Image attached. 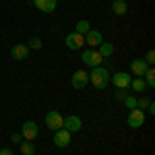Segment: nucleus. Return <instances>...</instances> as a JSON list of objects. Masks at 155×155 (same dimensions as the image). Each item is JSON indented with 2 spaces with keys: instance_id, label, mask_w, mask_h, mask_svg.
Listing matches in <instances>:
<instances>
[{
  "instance_id": "6e6552de",
  "label": "nucleus",
  "mask_w": 155,
  "mask_h": 155,
  "mask_svg": "<svg viewBox=\"0 0 155 155\" xmlns=\"http://www.w3.org/2000/svg\"><path fill=\"white\" fill-rule=\"evenodd\" d=\"M62 122H64V116L60 114V112H48L46 114V126H48L50 130H58V128H62Z\"/></svg>"
},
{
  "instance_id": "c85d7f7f",
  "label": "nucleus",
  "mask_w": 155,
  "mask_h": 155,
  "mask_svg": "<svg viewBox=\"0 0 155 155\" xmlns=\"http://www.w3.org/2000/svg\"><path fill=\"white\" fill-rule=\"evenodd\" d=\"M110 2H114V0H110Z\"/></svg>"
},
{
  "instance_id": "b1692460",
  "label": "nucleus",
  "mask_w": 155,
  "mask_h": 155,
  "mask_svg": "<svg viewBox=\"0 0 155 155\" xmlns=\"http://www.w3.org/2000/svg\"><path fill=\"white\" fill-rule=\"evenodd\" d=\"M145 62H147L149 66H153V64H155V52H153V50H149V52H147V56H145Z\"/></svg>"
},
{
  "instance_id": "39448f33",
  "label": "nucleus",
  "mask_w": 155,
  "mask_h": 155,
  "mask_svg": "<svg viewBox=\"0 0 155 155\" xmlns=\"http://www.w3.org/2000/svg\"><path fill=\"white\" fill-rule=\"evenodd\" d=\"M145 112L143 110H139V107H134V110H130L128 112V118H126V122H128V126L130 128H141L145 124Z\"/></svg>"
},
{
  "instance_id": "1a4fd4ad",
  "label": "nucleus",
  "mask_w": 155,
  "mask_h": 155,
  "mask_svg": "<svg viewBox=\"0 0 155 155\" xmlns=\"http://www.w3.org/2000/svg\"><path fill=\"white\" fill-rule=\"evenodd\" d=\"M66 48L68 50H83L85 46V35H79V33H68L66 39H64Z\"/></svg>"
},
{
  "instance_id": "f8f14e48",
  "label": "nucleus",
  "mask_w": 155,
  "mask_h": 155,
  "mask_svg": "<svg viewBox=\"0 0 155 155\" xmlns=\"http://www.w3.org/2000/svg\"><path fill=\"white\" fill-rule=\"evenodd\" d=\"M101 41H104V37H101V33L95 31V29H89V31L85 33V46H91V48L95 50Z\"/></svg>"
},
{
  "instance_id": "ddd939ff",
  "label": "nucleus",
  "mask_w": 155,
  "mask_h": 155,
  "mask_svg": "<svg viewBox=\"0 0 155 155\" xmlns=\"http://www.w3.org/2000/svg\"><path fill=\"white\" fill-rule=\"evenodd\" d=\"M31 2H33V6L37 11H41V12H54L56 6H58L56 0H31Z\"/></svg>"
},
{
  "instance_id": "bb28decb",
  "label": "nucleus",
  "mask_w": 155,
  "mask_h": 155,
  "mask_svg": "<svg viewBox=\"0 0 155 155\" xmlns=\"http://www.w3.org/2000/svg\"><path fill=\"white\" fill-rule=\"evenodd\" d=\"M145 112H149V114H155V106H153V101H151V104H149V107H147V110H145Z\"/></svg>"
},
{
  "instance_id": "2eb2a0df",
  "label": "nucleus",
  "mask_w": 155,
  "mask_h": 155,
  "mask_svg": "<svg viewBox=\"0 0 155 155\" xmlns=\"http://www.w3.org/2000/svg\"><path fill=\"white\" fill-rule=\"evenodd\" d=\"M112 12H116L118 17H124V15L128 12L126 0H114V2H112Z\"/></svg>"
},
{
  "instance_id": "5701e85b",
  "label": "nucleus",
  "mask_w": 155,
  "mask_h": 155,
  "mask_svg": "<svg viewBox=\"0 0 155 155\" xmlns=\"http://www.w3.org/2000/svg\"><path fill=\"white\" fill-rule=\"evenodd\" d=\"M124 104H126V107H128V110H134V107H137V97H134V95H126Z\"/></svg>"
},
{
  "instance_id": "f03ea898",
  "label": "nucleus",
  "mask_w": 155,
  "mask_h": 155,
  "mask_svg": "<svg viewBox=\"0 0 155 155\" xmlns=\"http://www.w3.org/2000/svg\"><path fill=\"white\" fill-rule=\"evenodd\" d=\"M81 60H83L85 64L89 66V68H95V66H101V62H104V58L99 56V52L93 48H89V50H83L81 52Z\"/></svg>"
},
{
  "instance_id": "aec40b11",
  "label": "nucleus",
  "mask_w": 155,
  "mask_h": 155,
  "mask_svg": "<svg viewBox=\"0 0 155 155\" xmlns=\"http://www.w3.org/2000/svg\"><path fill=\"white\" fill-rule=\"evenodd\" d=\"M91 29V25H89V21H85V19H81V21H77V31L74 33H79V35H85L87 31Z\"/></svg>"
},
{
  "instance_id": "dca6fc26",
  "label": "nucleus",
  "mask_w": 155,
  "mask_h": 155,
  "mask_svg": "<svg viewBox=\"0 0 155 155\" xmlns=\"http://www.w3.org/2000/svg\"><path fill=\"white\" fill-rule=\"evenodd\" d=\"M95 50L99 52V56H101V58H110V56L114 54V44H110V41H101Z\"/></svg>"
},
{
  "instance_id": "20e7f679",
  "label": "nucleus",
  "mask_w": 155,
  "mask_h": 155,
  "mask_svg": "<svg viewBox=\"0 0 155 155\" xmlns=\"http://www.w3.org/2000/svg\"><path fill=\"white\" fill-rule=\"evenodd\" d=\"M71 85H72V89H85L87 85H89V72L87 71H74L72 72V77H71Z\"/></svg>"
},
{
  "instance_id": "f3484780",
  "label": "nucleus",
  "mask_w": 155,
  "mask_h": 155,
  "mask_svg": "<svg viewBox=\"0 0 155 155\" xmlns=\"http://www.w3.org/2000/svg\"><path fill=\"white\" fill-rule=\"evenodd\" d=\"M130 89L134 91V93H145L147 85H145V81L141 79V77H134V79H130Z\"/></svg>"
},
{
  "instance_id": "f257e3e1",
  "label": "nucleus",
  "mask_w": 155,
  "mask_h": 155,
  "mask_svg": "<svg viewBox=\"0 0 155 155\" xmlns=\"http://www.w3.org/2000/svg\"><path fill=\"white\" fill-rule=\"evenodd\" d=\"M89 83L93 85L95 89H106L107 85H110V72H107V68H104V66L91 68V72H89Z\"/></svg>"
},
{
  "instance_id": "9b49d317",
  "label": "nucleus",
  "mask_w": 155,
  "mask_h": 155,
  "mask_svg": "<svg viewBox=\"0 0 155 155\" xmlns=\"http://www.w3.org/2000/svg\"><path fill=\"white\" fill-rule=\"evenodd\" d=\"M147 68H149V64H147L143 58L130 60V74L132 77H141V79H143V74L147 72Z\"/></svg>"
},
{
  "instance_id": "a211bd4d",
  "label": "nucleus",
  "mask_w": 155,
  "mask_h": 155,
  "mask_svg": "<svg viewBox=\"0 0 155 155\" xmlns=\"http://www.w3.org/2000/svg\"><path fill=\"white\" fill-rule=\"evenodd\" d=\"M21 153L23 155H33L35 153V145H33V141H21Z\"/></svg>"
},
{
  "instance_id": "7ed1b4c3",
  "label": "nucleus",
  "mask_w": 155,
  "mask_h": 155,
  "mask_svg": "<svg viewBox=\"0 0 155 155\" xmlns=\"http://www.w3.org/2000/svg\"><path fill=\"white\" fill-rule=\"evenodd\" d=\"M37 134H39V128H37V124L33 120L23 122V126H21V137H23V141H35Z\"/></svg>"
},
{
  "instance_id": "a878e982",
  "label": "nucleus",
  "mask_w": 155,
  "mask_h": 155,
  "mask_svg": "<svg viewBox=\"0 0 155 155\" xmlns=\"http://www.w3.org/2000/svg\"><path fill=\"white\" fill-rule=\"evenodd\" d=\"M11 141H12L15 145H19L21 141H23V137H21V132H12V134H11Z\"/></svg>"
},
{
  "instance_id": "0eeeda50",
  "label": "nucleus",
  "mask_w": 155,
  "mask_h": 155,
  "mask_svg": "<svg viewBox=\"0 0 155 155\" xmlns=\"http://www.w3.org/2000/svg\"><path fill=\"white\" fill-rule=\"evenodd\" d=\"M71 139H72V132H68L66 128H58V130H54V145L60 147V149L68 147V145H71Z\"/></svg>"
},
{
  "instance_id": "cd10ccee",
  "label": "nucleus",
  "mask_w": 155,
  "mask_h": 155,
  "mask_svg": "<svg viewBox=\"0 0 155 155\" xmlns=\"http://www.w3.org/2000/svg\"><path fill=\"white\" fill-rule=\"evenodd\" d=\"M0 155H12L11 149H0Z\"/></svg>"
},
{
  "instance_id": "9d476101",
  "label": "nucleus",
  "mask_w": 155,
  "mask_h": 155,
  "mask_svg": "<svg viewBox=\"0 0 155 155\" xmlns=\"http://www.w3.org/2000/svg\"><path fill=\"white\" fill-rule=\"evenodd\" d=\"M81 126H83V122H81V118H79V116H74V114L64 116L62 128H66L68 132H79V130H81Z\"/></svg>"
},
{
  "instance_id": "412c9836",
  "label": "nucleus",
  "mask_w": 155,
  "mask_h": 155,
  "mask_svg": "<svg viewBox=\"0 0 155 155\" xmlns=\"http://www.w3.org/2000/svg\"><path fill=\"white\" fill-rule=\"evenodd\" d=\"M149 104H151V97H149V95H145V93H143L141 97H137V107H139V110H143V112H145V110L149 107Z\"/></svg>"
},
{
  "instance_id": "4468645a",
  "label": "nucleus",
  "mask_w": 155,
  "mask_h": 155,
  "mask_svg": "<svg viewBox=\"0 0 155 155\" xmlns=\"http://www.w3.org/2000/svg\"><path fill=\"white\" fill-rule=\"evenodd\" d=\"M29 52H31V50L27 48V44H15V46H12V50H11V56L15 60H27Z\"/></svg>"
},
{
  "instance_id": "393cba45",
  "label": "nucleus",
  "mask_w": 155,
  "mask_h": 155,
  "mask_svg": "<svg viewBox=\"0 0 155 155\" xmlns=\"http://www.w3.org/2000/svg\"><path fill=\"white\" fill-rule=\"evenodd\" d=\"M126 95H128V93H126V89H118V91H116V99H118V101H124V99H126Z\"/></svg>"
},
{
  "instance_id": "4be33fe9",
  "label": "nucleus",
  "mask_w": 155,
  "mask_h": 155,
  "mask_svg": "<svg viewBox=\"0 0 155 155\" xmlns=\"http://www.w3.org/2000/svg\"><path fill=\"white\" fill-rule=\"evenodd\" d=\"M27 48L29 50H41L44 48V41H41L39 37H31V39L27 41Z\"/></svg>"
},
{
  "instance_id": "6ab92c4d",
  "label": "nucleus",
  "mask_w": 155,
  "mask_h": 155,
  "mask_svg": "<svg viewBox=\"0 0 155 155\" xmlns=\"http://www.w3.org/2000/svg\"><path fill=\"white\" fill-rule=\"evenodd\" d=\"M143 81H145L147 87H155V71H153V66L147 68V72L143 74Z\"/></svg>"
},
{
  "instance_id": "423d86ee",
  "label": "nucleus",
  "mask_w": 155,
  "mask_h": 155,
  "mask_svg": "<svg viewBox=\"0 0 155 155\" xmlns=\"http://www.w3.org/2000/svg\"><path fill=\"white\" fill-rule=\"evenodd\" d=\"M130 72H114V74H112V77H110V81H112V83H114V87H116V89H128V87H130Z\"/></svg>"
}]
</instances>
